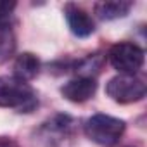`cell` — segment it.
<instances>
[{
  "label": "cell",
  "mask_w": 147,
  "mask_h": 147,
  "mask_svg": "<svg viewBox=\"0 0 147 147\" xmlns=\"http://www.w3.org/2000/svg\"><path fill=\"white\" fill-rule=\"evenodd\" d=\"M38 106V99L30 83L12 76H0V107L30 113Z\"/></svg>",
  "instance_id": "1"
},
{
  "label": "cell",
  "mask_w": 147,
  "mask_h": 147,
  "mask_svg": "<svg viewBox=\"0 0 147 147\" xmlns=\"http://www.w3.org/2000/svg\"><path fill=\"white\" fill-rule=\"evenodd\" d=\"M125 121L109 114H94L85 121V135L99 145H114L125 133Z\"/></svg>",
  "instance_id": "2"
},
{
  "label": "cell",
  "mask_w": 147,
  "mask_h": 147,
  "mask_svg": "<svg viewBox=\"0 0 147 147\" xmlns=\"http://www.w3.org/2000/svg\"><path fill=\"white\" fill-rule=\"evenodd\" d=\"M147 87L137 75H118L111 78L106 85V94L119 104L138 102L145 97Z\"/></svg>",
  "instance_id": "3"
},
{
  "label": "cell",
  "mask_w": 147,
  "mask_h": 147,
  "mask_svg": "<svg viewBox=\"0 0 147 147\" xmlns=\"http://www.w3.org/2000/svg\"><path fill=\"white\" fill-rule=\"evenodd\" d=\"M144 49L131 42H119L113 45L107 52L111 66L119 75H137L144 66Z\"/></svg>",
  "instance_id": "4"
},
{
  "label": "cell",
  "mask_w": 147,
  "mask_h": 147,
  "mask_svg": "<svg viewBox=\"0 0 147 147\" xmlns=\"http://www.w3.org/2000/svg\"><path fill=\"white\" fill-rule=\"evenodd\" d=\"M95 92H97V82L95 78H88V76H78L61 87L62 97L75 104L87 102L90 97H94Z\"/></svg>",
  "instance_id": "5"
},
{
  "label": "cell",
  "mask_w": 147,
  "mask_h": 147,
  "mask_svg": "<svg viewBox=\"0 0 147 147\" xmlns=\"http://www.w3.org/2000/svg\"><path fill=\"white\" fill-rule=\"evenodd\" d=\"M64 16H66L67 26H69L73 35L85 38V36H90L95 31V23L90 18V14L87 11H83L82 7L75 5V4H66L64 5Z\"/></svg>",
  "instance_id": "6"
},
{
  "label": "cell",
  "mask_w": 147,
  "mask_h": 147,
  "mask_svg": "<svg viewBox=\"0 0 147 147\" xmlns=\"http://www.w3.org/2000/svg\"><path fill=\"white\" fill-rule=\"evenodd\" d=\"M40 59L31 52H23L14 61V76L23 82H31L40 73Z\"/></svg>",
  "instance_id": "7"
},
{
  "label": "cell",
  "mask_w": 147,
  "mask_h": 147,
  "mask_svg": "<svg viewBox=\"0 0 147 147\" xmlns=\"http://www.w3.org/2000/svg\"><path fill=\"white\" fill-rule=\"evenodd\" d=\"M131 7L133 4L126 2V0H111V2H97L94 5V12L102 21H114L125 18Z\"/></svg>",
  "instance_id": "8"
},
{
  "label": "cell",
  "mask_w": 147,
  "mask_h": 147,
  "mask_svg": "<svg viewBox=\"0 0 147 147\" xmlns=\"http://www.w3.org/2000/svg\"><path fill=\"white\" fill-rule=\"evenodd\" d=\"M16 49V36L12 31V26H2L0 24V61L7 59Z\"/></svg>",
  "instance_id": "9"
},
{
  "label": "cell",
  "mask_w": 147,
  "mask_h": 147,
  "mask_svg": "<svg viewBox=\"0 0 147 147\" xmlns=\"http://www.w3.org/2000/svg\"><path fill=\"white\" fill-rule=\"evenodd\" d=\"M14 9H16V2L0 0V24L2 26H12Z\"/></svg>",
  "instance_id": "10"
},
{
  "label": "cell",
  "mask_w": 147,
  "mask_h": 147,
  "mask_svg": "<svg viewBox=\"0 0 147 147\" xmlns=\"http://www.w3.org/2000/svg\"><path fill=\"white\" fill-rule=\"evenodd\" d=\"M0 147H18V144L5 138V140H0Z\"/></svg>",
  "instance_id": "11"
}]
</instances>
